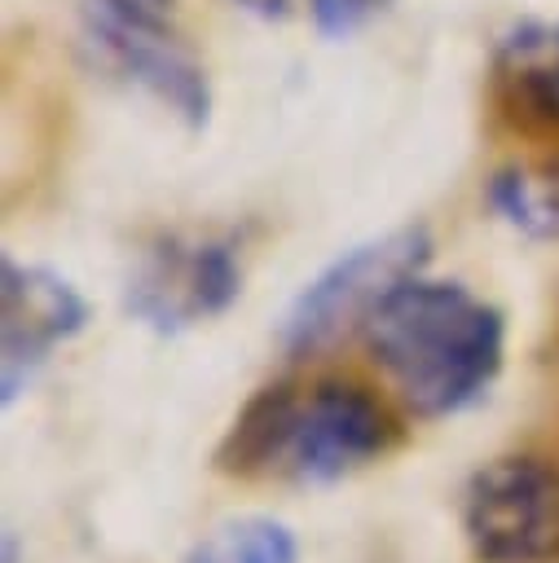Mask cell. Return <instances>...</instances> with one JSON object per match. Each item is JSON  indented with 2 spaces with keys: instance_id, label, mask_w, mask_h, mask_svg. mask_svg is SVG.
Returning <instances> with one entry per match:
<instances>
[{
  "instance_id": "obj_15",
  "label": "cell",
  "mask_w": 559,
  "mask_h": 563,
  "mask_svg": "<svg viewBox=\"0 0 559 563\" xmlns=\"http://www.w3.org/2000/svg\"><path fill=\"white\" fill-rule=\"evenodd\" d=\"M158 4H167V0H158Z\"/></svg>"
},
{
  "instance_id": "obj_2",
  "label": "cell",
  "mask_w": 559,
  "mask_h": 563,
  "mask_svg": "<svg viewBox=\"0 0 559 563\" xmlns=\"http://www.w3.org/2000/svg\"><path fill=\"white\" fill-rule=\"evenodd\" d=\"M79 44L97 75L150 97L176 123L198 132L211 114L202 57L172 26L158 0H79Z\"/></svg>"
},
{
  "instance_id": "obj_4",
  "label": "cell",
  "mask_w": 559,
  "mask_h": 563,
  "mask_svg": "<svg viewBox=\"0 0 559 563\" xmlns=\"http://www.w3.org/2000/svg\"><path fill=\"white\" fill-rule=\"evenodd\" d=\"M238 295L242 251L233 233L216 229H167L150 238L123 277V312L163 339L224 317Z\"/></svg>"
},
{
  "instance_id": "obj_5",
  "label": "cell",
  "mask_w": 559,
  "mask_h": 563,
  "mask_svg": "<svg viewBox=\"0 0 559 563\" xmlns=\"http://www.w3.org/2000/svg\"><path fill=\"white\" fill-rule=\"evenodd\" d=\"M396 440L401 427L370 387L352 378H317L308 387L295 383L273 475L304 488L339 484L343 475L392 453Z\"/></svg>"
},
{
  "instance_id": "obj_13",
  "label": "cell",
  "mask_w": 559,
  "mask_h": 563,
  "mask_svg": "<svg viewBox=\"0 0 559 563\" xmlns=\"http://www.w3.org/2000/svg\"><path fill=\"white\" fill-rule=\"evenodd\" d=\"M233 4L251 18H264V22H286V18L308 9V0H233Z\"/></svg>"
},
{
  "instance_id": "obj_14",
  "label": "cell",
  "mask_w": 559,
  "mask_h": 563,
  "mask_svg": "<svg viewBox=\"0 0 559 563\" xmlns=\"http://www.w3.org/2000/svg\"><path fill=\"white\" fill-rule=\"evenodd\" d=\"M4 563H18V537H13V528H4Z\"/></svg>"
},
{
  "instance_id": "obj_9",
  "label": "cell",
  "mask_w": 559,
  "mask_h": 563,
  "mask_svg": "<svg viewBox=\"0 0 559 563\" xmlns=\"http://www.w3.org/2000/svg\"><path fill=\"white\" fill-rule=\"evenodd\" d=\"M497 75L519 106L559 119V22H519L497 44Z\"/></svg>"
},
{
  "instance_id": "obj_11",
  "label": "cell",
  "mask_w": 559,
  "mask_h": 563,
  "mask_svg": "<svg viewBox=\"0 0 559 563\" xmlns=\"http://www.w3.org/2000/svg\"><path fill=\"white\" fill-rule=\"evenodd\" d=\"M185 563H299V541L273 515H229L194 541Z\"/></svg>"
},
{
  "instance_id": "obj_1",
  "label": "cell",
  "mask_w": 559,
  "mask_h": 563,
  "mask_svg": "<svg viewBox=\"0 0 559 563\" xmlns=\"http://www.w3.org/2000/svg\"><path fill=\"white\" fill-rule=\"evenodd\" d=\"M365 347L418 418H453L489 396L506 356V317L462 282H401L365 321Z\"/></svg>"
},
{
  "instance_id": "obj_8",
  "label": "cell",
  "mask_w": 559,
  "mask_h": 563,
  "mask_svg": "<svg viewBox=\"0 0 559 563\" xmlns=\"http://www.w3.org/2000/svg\"><path fill=\"white\" fill-rule=\"evenodd\" d=\"M291 400H295V383L291 378L255 387L242 400V409L233 413L229 431L220 435V444L211 453V466L220 475H229V479H273Z\"/></svg>"
},
{
  "instance_id": "obj_3",
  "label": "cell",
  "mask_w": 559,
  "mask_h": 563,
  "mask_svg": "<svg viewBox=\"0 0 559 563\" xmlns=\"http://www.w3.org/2000/svg\"><path fill=\"white\" fill-rule=\"evenodd\" d=\"M431 260V233L423 224H396L348 251H339L317 277H308L282 312L277 343L286 356H313L343 334L365 330L374 308Z\"/></svg>"
},
{
  "instance_id": "obj_6",
  "label": "cell",
  "mask_w": 559,
  "mask_h": 563,
  "mask_svg": "<svg viewBox=\"0 0 559 563\" xmlns=\"http://www.w3.org/2000/svg\"><path fill=\"white\" fill-rule=\"evenodd\" d=\"M462 537L475 563H555L559 462L546 453L484 462L462 488Z\"/></svg>"
},
{
  "instance_id": "obj_12",
  "label": "cell",
  "mask_w": 559,
  "mask_h": 563,
  "mask_svg": "<svg viewBox=\"0 0 559 563\" xmlns=\"http://www.w3.org/2000/svg\"><path fill=\"white\" fill-rule=\"evenodd\" d=\"M387 4L392 0H308V13L326 40H348L361 26H370L379 13H387Z\"/></svg>"
},
{
  "instance_id": "obj_7",
  "label": "cell",
  "mask_w": 559,
  "mask_h": 563,
  "mask_svg": "<svg viewBox=\"0 0 559 563\" xmlns=\"http://www.w3.org/2000/svg\"><path fill=\"white\" fill-rule=\"evenodd\" d=\"M88 325V299L48 264L0 268V400L13 405L44 361Z\"/></svg>"
},
{
  "instance_id": "obj_10",
  "label": "cell",
  "mask_w": 559,
  "mask_h": 563,
  "mask_svg": "<svg viewBox=\"0 0 559 563\" xmlns=\"http://www.w3.org/2000/svg\"><path fill=\"white\" fill-rule=\"evenodd\" d=\"M484 198L502 224L533 242H559V172L546 167H497L484 185Z\"/></svg>"
}]
</instances>
